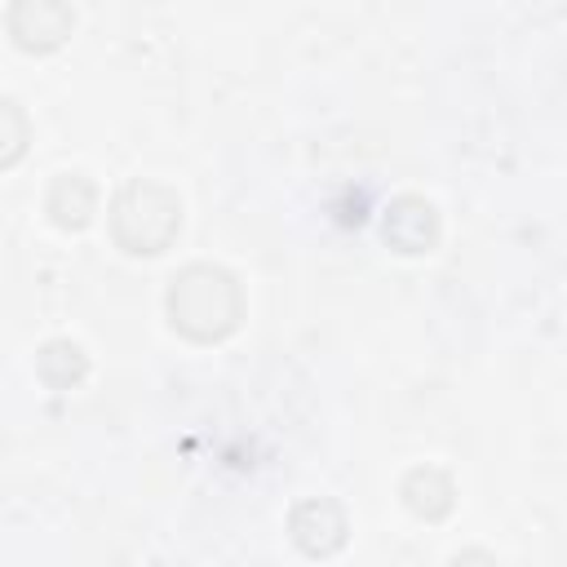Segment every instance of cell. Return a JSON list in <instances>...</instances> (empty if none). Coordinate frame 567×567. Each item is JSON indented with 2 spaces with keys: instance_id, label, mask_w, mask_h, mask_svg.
Returning <instances> with one entry per match:
<instances>
[{
  "instance_id": "obj_1",
  "label": "cell",
  "mask_w": 567,
  "mask_h": 567,
  "mask_svg": "<svg viewBox=\"0 0 567 567\" xmlns=\"http://www.w3.org/2000/svg\"><path fill=\"white\" fill-rule=\"evenodd\" d=\"M177 288H186L190 297H177L168 292V310H173V323L199 341H213L221 332L235 328V315L239 310H217V297H230L235 292V279L226 270H213V266H190L182 279H173Z\"/></svg>"
}]
</instances>
